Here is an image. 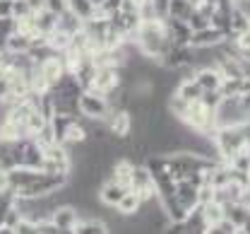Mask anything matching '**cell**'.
Masks as SVG:
<instances>
[{"label":"cell","instance_id":"13","mask_svg":"<svg viewBox=\"0 0 250 234\" xmlns=\"http://www.w3.org/2000/svg\"><path fill=\"white\" fill-rule=\"evenodd\" d=\"M34 20H36V32L41 34V36H48V34L58 27V12H53V10H48V7L39 10V12L34 15Z\"/></svg>","mask_w":250,"mask_h":234},{"label":"cell","instance_id":"4","mask_svg":"<svg viewBox=\"0 0 250 234\" xmlns=\"http://www.w3.org/2000/svg\"><path fill=\"white\" fill-rule=\"evenodd\" d=\"M77 220H80V210L72 203H62L51 210V222L56 225V232H72Z\"/></svg>","mask_w":250,"mask_h":234},{"label":"cell","instance_id":"16","mask_svg":"<svg viewBox=\"0 0 250 234\" xmlns=\"http://www.w3.org/2000/svg\"><path fill=\"white\" fill-rule=\"evenodd\" d=\"M67 10L72 15H77L82 22H89L94 17V12H96V5L92 0H67Z\"/></svg>","mask_w":250,"mask_h":234},{"label":"cell","instance_id":"9","mask_svg":"<svg viewBox=\"0 0 250 234\" xmlns=\"http://www.w3.org/2000/svg\"><path fill=\"white\" fill-rule=\"evenodd\" d=\"M166 29H168V39L176 46H188L192 39V27L188 24V20H173L166 17Z\"/></svg>","mask_w":250,"mask_h":234},{"label":"cell","instance_id":"28","mask_svg":"<svg viewBox=\"0 0 250 234\" xmlns=\"http://www.w3.org/2000/svg\"><path fill=\"white\" fill-rule=\"evenodd\" d=\"M0 58H2V51H0Z\"/></svg>","mask_w":250,"mask_h":234},{"label":"cell","instance_id":"26","mask_svg":"<svg viewBox=\"0 0 250 234\" xmlns=\"http://www.w3.org/2000/svg\"><path fill=\"white\" fill-rule=\"evenodd\" d=\"M188 2H190V5H192V7H200V5H202V2H205V0H188Z\"/></svg>","mask_w":250,"mask_h":234},{"label":"cell","instance_id":"18","mask_svg":"<svg viewBox=\"0 0 250 234\" xmlns=\"http://www.w3.org/2000/svg\"><path fill=\"white\" fill-rule=\"evenodd\" d=\"M70 39H72V34L62 32V29H53V32L46 36V41H48V46L56 51V53H62L67 46H70Z\"/></svg>","mask_w":250,"mask_h":234},{"label":"cell","instance_id":"1","mask_svg":"<svg viewBox=\"0 0 250 234\" xmlns=\"http://www.w3.org/2000/svg\"><path fill=\"white\" fill-rule=\"evenodd\" d=\"M137 48L149 58V61H161L164 53L173 46V41L168 39V29H166V17H156V20H142L140 32L135 39Z\"/></svg>","mask_w":250,"mask_h":234},{"label":"cell","instance_id":"2","mask_svg":"<svg viewBox=\"0 0 250 234\" xmlns=\"http://www.w3.org/2000/svg\"><path fill=\"white\" fill-rule=\"evenodd\" d=\"M77 109H80V116L101 118V121H106L111 116V111H113L111 101L106 97H101V94H96V92H92V90H82V94L77 97Z\"/></svg>","mask_w":250,"mask_h":234},{"label":"cell","instance_id":"21","mask_svg":"<svg viewBox=\"0 0 250 234\" xmlns=\"http://www.w3.org/2000/svg\"><path fill=\"white\" fill-rule=\"evenodd\" d=\"M15 32V17H0V51H5L7 36Z\"/></svg>","mask_w":250,"mask_h":234},{"label":"cell","instance_id":"14","mask_svg":"<svg viewBox=\"0 0 250 234\" xmlns=\"http://www.w3.org/2000/svg\"><path fill=\"white\" fill-rule=\"evenodd\" d=\"M176 92H178L181 97H186L188 101H197V99H202V94H205V90L200 87V82L195 80V75H192V77H183V80L178 82Z\"/></svg>","mask_w":250,"mask_h":234},{"label":"cell","instance_id":"23","mask_svg":"<svg viewBox=\"0 0 250 234\" xmlns=\"http://www.w3.org/2000/svg\"><path fill=\"white\" fill-rule=\"evenodd\" d=\"M12 2L15 0H0V17H12Z\"/></svg>","mask_w":250,"mask_h":234},{"label":"cell","instance_id":"7","mask_svg":"<svg viewBox=\"0 0 250 234\" xmlns=\"http://www.w3.org/2000/svg\"><path fill=\"white\" fill-rule=\"evenodd\" d=\"M125 191H127V186L118 184L116 179L108 176V179L99 186V201H101V205H106V208H116V205L121 203V198L125 196Z\"/></svg>","mask_w":250,"mask_h":234},{"label":"cell","instance_id":"20","mask_svg":"<svg viewBox=\"0 0 250 234\" xmlns=\"http://www.w3.org/2000/svg\"><path fill=\"white\" fill-rule=\"evenodd\" d=\"M250 29V17L248 15H243L241 10H236V7H231V34L229 36H233V34H243Z\"/></svg>","mask_w":250,"mask_h":234},{"label":"cell","instance_id":"27","mask_svg":"<svg viewBox=\"0 0 250 234\" xmlns=\"http://www.w3.org/2000/svg\"><path fill=\"white\" fill-rule=\"evenodd\" d=\"M94 5H96V7H101V5H106V0H92Z\"/></svg>","mask_w":250,"mask_h":234},{"label":"cell","instance_id":"22","mask_svg":"<svg viewBox=\"0 0 250 234\" xmlns=\"http://www.w3.org/2000/svg\"><path fill=\"white\" fill-rule=\"evenodd\" d=\"M43 2H46V7H48V10H53V12H58V15L67 7V0H43Z\"/></svg>","mask_w":250,"mask_h":234},{"label":"cell","instance_id":"19","mask_svg":"<svg viewBox=\"0 0 250 234\" xmlns=\"http://www.w3.org/2000/svg\"><path fill=\"white\" fill-rule=\"evenodd\" d=\"M192 10H195V7H192L188 0H171V2H168V12H166V17H173V20H188Z\"/></svg>","mask_w":250,"mask_h":234},{"label":"cell","instance_id":"10","mask_svg":"<svg viewBox=\"0 0 250 234\" xmlns=\"http://www.w3.org/2000/svg\"><path fill=\"white\" fill-rule=\"evenodd\" d=\"M195 80L200 82V87L205 92L209 90H219L221 82H224V75L217 66H207V68H195Z\"/></svg>","mask_w":250,"mask_h":234},{"label":"cell","instance_id":"12","mask_svg":"<svg viewBox=\"0 0 250 234\" xmlns=\"http://www.w3.org/2000/svg\"><path fill=\"white\" fill-rule=\"evenodd\" d=\"M29 48H31V36L17 32V29L7 36L5 53H10V56H20V53H29Z\"/></svg>","mask_w":250,"mask_h":234},{"label":"cell","instance_id":"15","mask_svg":"<svg viewBox=\"0 0 250 234\" xmlns=\"http://www.w3.org/2000/svg\"><path fill=\"white\" fill-rule=\"evenodd\" d=\"M200 212H202V220H205V232H207V227L217 225L219 220L226 215V212H224V205H221L219 201H212V203L200 205Z\"/></svg>","mask_w":250,"mask_h":234},{"label":"cell","instance_id":"17","mask_svg":"<svg viewBox=\"0 0 250 234\" xmlns=\"http://www.w3.org/2000/svg\"><path fill=\"white\" fill-rule=\"evenodd\" d=\"M140 205H142L140 193H137V191H132V188H127V191H125V196L121 198V203H118L116 208H118V212H121V215L127 217V215H135V212L140 210Z\"/></svg>","mask_w":250,"mask_h":234},{"label":"cell","instance_id":"3","mask_svg":"<svg viewBox=\"0 0 250 234\" xmlns=\"http://www.w3.org/2000/svg\"><path fill=\"white\" fill-rule=\"evenodd\" d=\"M123 85V80H121V68H111V66H101L96 68V72H94V80L92 85H89V90L96 92V94H101V97H108L113 90H118Z\"/></svg>","mask_w":250,"mask_h":234},{"label":"cell","instance_id":"6","mask_svg":"<svg viewBox=\"0 0 250 234\" xmlns=\"http://www.w3.org/2000/svg\"><path fill=\"white\" fill-rule=\"evenodd\" d=\"M39 72L43 75V80L48 82V87H53L62 75L67 72V70H65V61H62V56L61 53H53V56H48L46 61H41V63H39Z\"/></svg>","mask_w":250,"mask_h":234},{"label":"cell","instance_id":"8","mask_svg":"<svg viewBox=\"0 0 250 234\" xmlns=\"http://www.w3.org/2000/svg\"><path fill=\"white\" fill-rule=\"evenodd\" d=\"M224 39H226V34L221 32L219 27L209 24V27H205V29H197V32H192L190 46H195V48H212V46H219Z\"/></svg>","mask_w":250,"mask_h":234},{"label":"cell","instance_id":"11","mask_svg":"<svg viewBox=\"0 0 250 234\" xmlns=\"http://www.w3.org/2000/svg\"><path fill=\"white\" fill-rule=\"evenodd\" d=\"M132 171H135V162L130 160V157H118L116 162H113V167H111V179H116L118 184H123L130 188V184H132Z\"/></svg>","mask_w":250,"mask_h":234},{"label":"cell","instance_id":"24","mask_svg":"<svg viewBox=\"0 0 250 234\" xmlns=\"http://www.w3.org/2000/svg\"><path fill=\"white\" fill-rule=\"evenodd\" d=\"M5 188H10V171L0 169V191H5Z\"/></svg>","mask_w":250,"mask_h":234},{"label":"cell","instance_id":"25","mask_svg":"<svg viewBox=\"0 0 250 234\" xmlns=\"http://www.w3.org/2000/svg\"><path fill=\"white\" fill-rule=\"evenodd\" d=\"M238 99H241V104H243V109L250 111V92H241V94H238Z\"/></svg>","mask_w":250,"mask_h":234},{"label":"cell","instance_id":"5","mask_svg":"<svg viewBox=\"0 0 250 234\" xmlns=\"http://www.w3.org/2000/svg\"><path fill=\"white\" fill-rule=\"evenodd\" d=\"M106 126H108V133L113 138H130L132 133V114L127 109H113L111 116L106 118Z\"/></svg>","mask_w":250,"mask_h":234}]
</instances>
